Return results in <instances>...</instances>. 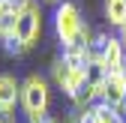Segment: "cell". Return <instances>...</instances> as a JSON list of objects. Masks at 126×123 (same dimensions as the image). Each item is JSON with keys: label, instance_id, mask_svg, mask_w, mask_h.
I'll use <instances>...</instances> for the list:
<instances>
[{"label": "cell", "instance_id": "obj_5", "mask_svg": "<svg viewBox=\"0 0 126 123\" xmlns=\"http://www.w3.org/2000/svg\"><path fill=\"white\" fill-rule=\"evenodd\" d=\"M51 81H54V87L60 90V93L72 96L75 90L84 84V66L72 63L69 57H57L51 63Z\"/></svg>", "mask_w": 126, "mask_h": 123}, {"label": "cell", "instance_id": "obj_10", "mask_svg": "<svg viewBox=\"0 0 126 123\" xmlns=\"http://www.w3.org/2000/svg\"><path fill=\"white\" fill-rule=\"evenodd\" d=\"M105 78H108V69L99 63V60H90L87 69H84V81L99 90V99H102V84H105Z\"/></svg>", "mask_w": 126, "mask_h": 123}, {"label": "cell", "instance_id": "obj_1", "mask_svg": "<svg viewBox=\"0 0 126 123\" xmlns=\"http://www.w3.org/2000/svg\"><path fill=\"white\" fill-rule=\"evenodd\" d=\"M54 36L60 39L63 48H72V45H90V39H93V27L84 24L78 3L63 0V3L54 6Z\"/></svg>", "mask_w": 126, "mask_h": 123}, {"label": "cell", "instance_id": "obj_6", "mask_svg": "<svg viewBox=\"0 0 126 123\" xmlns=\"http://www.w3.org/2000/svg\"><path fill=\"white\" fill-rule=\"evenodd\" d=\"M21 105V81L15 75H0V114H12Z\"/></svg>", "mask_w": 126, "mask_h": 123}, {"label": "cell", "instance_id": "obj_3", "mask_svg": "<svg viewBox=\"0 0 126 123\" xmlns=\"http://www.w3.org/2000/svg\"><path fill=\"white\" fill-rule=\"evenodd\" d=\"M42 36V6L36 0H27L15 15V39L24 48H33Z\"/></svg>", "mask_w": 126, "mask_h": 123}, {"label": "cell", "instance_id": "obj_13", "mask_svg": "<svg viewBox=\"0 0 126 123\" xmlns=\"http://www.w3.org/2000/svg\"><path fill=\"white\" fill-rule=\"evenodd\" d=\"M117 108H120V111H123V117H126V96H123V102L117 105Z\"/></svg>", "mask_w": 126, "mask_h": 123}, {"label": "cell", "instance_id": "obj_17", "mask_svg": "<svg viewBox=\"0 0 126 123\" xmlns=\"http://www.w3.org/2000/svg\"><path fill=\"white\" fill-rule=\"evenodd\" d=\"M6 120H9V117H6V114H0V123H6Z\"/></svg>", "mask_w": 126, "mask_h": 123}, {"label": "cell", "instance_id": "obj_8", "mask_svg": "<svg viewBox=\"0 0 126 123\" xmlns=\"http://www.w3.org/2000/svg\"><path fill=\"white\" fill-rule=\"evenodd\" d=\"M90 111H93V117H96V123H126V117H123V111L117 108V105L96 102Z\"/></svg>", "mask_w": 126, "mask_h": 123}, {"label": "cell", "instance_id": "obj_11", "mask_svg": "<svg viewBox=\"0 0 126 123\" xmlns=\"http://www.w3.org/2000/svg\"><path fill=\"white\" fill-rule=\"evenodd\" d=\"M27 123H60V120L51 114H36V117H27Z\"/></svg>", "mask_w": 126, "mask_h": 123}, {"label": "cell", "instance_id": "obj_7", "mask_svg": "<svg viewBox=\"0 0 126 123\" xmlns=\"http://www.w3.org/2000/svg\"><path fill=\"white\" fill-rule=\"evenodd\" d=\"M126 96V69L120 72H108V78L102 84V99L99 102H108V105H120Z\"/></svg>", "mask_w": 126, "mask_h": 123}, {"label": "cell", "instance_id": "obj_12", "mask_svg": "<svg viewBox=\"0 0 126 123\" xmlns=\"http://www.w3.org/2000/svg\"><path fill=\"white\" fill-rule=\"evenodd\" d=\"M63 123H81V114H78V111L72 108V111H69L66 117H63Z\"/></svg>", "mask_w": 126, "mask_h": 123}, {"label": "cell", "instance_id": "obj_2", "mask_svg": "<svg viewBox=\"0 0 126 123\" xmlns=\"http://www.w3.org/2000/svg\"><path fill=\"white\" fill-rule=\"evenodd\" d=\"M90 57L93 60H99V63L108 69V72H120L126 69V45L120 39V33H93L90 39Z\"/></svg>", "mask_w": 126, "mask_h": 123}, {"label": "cell", "instance_id": "obj_9", "mask_svg": "<svg viewBox=\"0 0 126 123\" xmlns=\"http://www.w3.org/2000/svg\"><path fill=\"white\" fill-rule=\"evenodd\" d=\"M105 21L114 30L126 24V0H105Z\"/></svg>", "mask_w": 126, "mask_h": 123}, {"label": "cell", "instance_id": "obj_16", "mask_svg": "<svg viewBox=\"0 0 126 123\" xmlns=\"http://www.w3.org/2000/svg\"><path fill=\"white\" fill-rule=\"evenodd\" d=\"M3 9H6V0H0V15H3Z\"/></svg>", "mask_w": 126, "mask_h": 123}, {"label": "cell", "instance_id": "obj_18", "mask_svg": "<svg viewBox=\"0 0 126 123\" xmlns=\"http://www.w3.org/2000/svg\"><path fill=\"white\" fill-rule=\"evenodd\" d=\"M18 3H24V0H18Z\"/></svg>", "mask_w": 126, "mask_h": 123}, {"label": "cell", "instance_id": "obj_14", "mask_svg": "<svg viewBox=\"0 0 126 123\" xmlns=\"http://www.w3.org/2000/svg\"><path fill=\"white\" fill-rule=\"evenodd\" d=\"M120 39H123V45H126V24L120 27Z\"/></svg>", "mask_w": 126, "mask_h": 123}, {"label": "cell", "instance_id": "obj_15", "mask_svg": "<svg viewBox=\"0 0 126 123\" xmlns=\"http://www.w3.org/2000/svg\"><path fill=\"white\" fill-rule=\"evenodd\" d=\"M42 3H54V6H57V3H63V0H42Z\"/></svg>", "mask_w": 126, "mask_h": 123}, {"label": "cell", "instance_id": "obj_4", "mask_svg": "<svg viewBox=\"0 0 126 123\" xmlns=\"http://www.w3.org/2000/svg\"><path fill=\"white\" fill-rule=\"evenodd\" d=\"M48 105H51V87L45 78L39 75H27L21 81V108L27 117H36V114H48Z\"/></svg>", "mask_w": 126, "mask_h": 123}, {"label": "cell", "instance_id": "obj_19", "mask_svg": "<svg viewBox=\"0 0 126 123\" xmlns=\"http://www.w3.org/2000/svg\"><path fill=\"white\" fill-rule=\"evenodd\" d=\"M6 123H12V120H6Z\"/></svg>", "mask_w": 126, "mask_h": 123}]
</instances>
